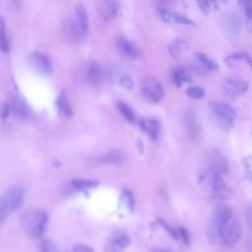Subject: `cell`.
Wrapping results in <instances>:
<instances>
[{"instance_id":"obj_1","label":"cell","mask_w":252,"mask_h":252,"mask_svg":"<svg viewBox=\"0 0 252 252\" xmlns=\"http://www.w3.org/2000/svg\"><path fill=\"white\" fill-rule=\"evenodd\" d=\"M208 239L212 244L220 243L232 247L242 235V227L227 205H219L215 210L207 228Z\"/></svg>"},{"instance_id":"obj_2","label":"cell","mask_w":252,"mask_h":252,"mask_svg":"<svg viewBox=\"0 0 252 252\" xmlns=\"http://www.w3.org/2000/svg\"><path fill=\"white\" fill-rule=\"evenodd\" d=\"M199 185L204 193L214 201L221 202L229 197L230 189L226 185L223 176L210 169L201 173Z\"/></svg>"},{"instance_id":"obj_3","label":"cell","mask_w":252,"mask_h":252,"mask_svg":"<svg viewBox=\"0 0 252 252\" xmlns=\"http://www.w3.org/2000/svg\"><path fill=\"white\" fill-rule=\"evenodd\" d=\"M48 222L47 214L41 210L27 211L21 219L23 229L27 234L33 238H39L43 235Z\"/></svg>"},{"instance_id":"obj_4","label":"cell","mask_w":252,"mask_h":252,"mask_svg":"<svg viewBox=\"0 0 252 252\" xmlns=\"http://www.w3.org/2000/svg\"><path fill=\"white\" fill-rule=\"evenodd\" d=\"M210 110L215 121L224 130H230L234 127L236 113L234 109L224 101H212Z\"/></svg>"},{"instance_id":"obj_5","label":"cell","mask_w":252,"mask_h":252,"mask_svg":"<svg viewBox=\"0 0 252 252\" xmlns=\"http://www.w3.org/2000/svg\"><path fill=\"white\" fill-rule=\"evenodd\" d=\"M185 129L188 137L193 142H199L202 138L203 130L199 115L193 109H188L184 115Z\"/></svg>"},{"instance_id":"obj_6","label":"cell","mask_w":252,"mask_h":252,"mask_svg":"<svg viewBox=\"0 0 252 252\" xmlns=\"http://www.w3.org/2000/svg\"><path fill=\"white\" fill-rule=\"evenodd\" d=\"M142 93L144 96L152 101L158 102L164 95V90L161 84L154 78H145L142 83Z\"/></svg>"},{"instance_id":"obj_7","label":"cell","mask_w":252,"mask_h":252,"mask_svg":"<svg viewBox=\"0 0 252 252\" xmlns=\"http://www.w3.org/2000/svg\"><path fill=\"white\" fill-rule=\"evenodd\" d=\"M208 169L220 175H225L229 170V164L226 158L217 150H212L207 154Z\"/></svg>"},{"instance_id":"obj_8","label":"cell","mask_w":252,"mask_h":252,"mask_svg":"<svg viewBox=\"0 0 252 252\" xmlns=\"http://www.w3.org/2000/svg\"><path fill=\"white\" fill-rule=\"evenodd\" d=\"M221 87L228 96L235 98L244 94L247 92L249 86L248 83L244 80L234 77H228L221 82Z\"/></svg>"},{"instance_id":"obj_9","label":"cell","mask_w":252,"mask_h":252,"mask_svg":"<svg viewBox=\"0 0 252 252\" xmlns=\"http://www.w3.org/2000/svg\"><path fill=\"white\" fill-rule=\"evenodd\" d=\"M131 244L128 234L116 231L108 239L105 245V252H124V249Z\"/></svg>"},{"instance_id":"obj_10","label":"cell","mask_w":252,"mask_h":252,"mask_svg":"<svg viewBox=\"0 0 252 252\" xmlns=\"http://www.w3.org/2000/svg\"><path fill=\"white\" fill-rule=\"evenodd\" d=\"M30 60L34 69L42 75H50L53 71L51 60L47 55L39 51H32L30 55Z\"/></svg>"},{"instance_id":"obj_11","label":"cell","mask_w":252,"mask_h":252,"mask_svg":"<svg viewBox=\"0 0 252 252\" xmlns=\"http://www.w3.org/2000/svg\"><path fill=\"white\" fill-rule=\"evenodd\" d=\"M24 196H25V191L23 187L19 185H14L7 191L3 199L6 202L9 210L15 211L21 207L24 201Z\"/></svg>"},{"instance_id":"obj_12","label":"cell","mask_w":252,"mask_h":252,"mask_svg":"<svg viewBox=\"0 0 252 252\" xmlns=\"http://www.w3.org/2000/svg\"><path fill=\"white\" fill-rule=\"evenodd\" d=\"M117 46L121 54L128 59H137L141 55V50L138 45L126 37H119L117 39Z\"/></svg>"},{"instance_id":"obj_13","label":"cell","mask_w":252,"mask_h":252,"mask_svg":"<svg viewBox=\"0 0 252 252\" xmlns=\"http://www.w3.org/2000/svg\"><path fill=\"white\" fill-rule=\"evenodd\" d=\"M160 18L162 19V21L170 24L182 25V26H196V24L191 19L176 12L162 10L160 11Z\"/></svg>"},{"instance_id":"obj_14","label":"cell","mask_w":252,"mask_h":252,"mask_svg":"<svg viewBox=\"0 0 252 252\" xmlns=\"http://www.w3.org/2000/svg\"><path fill=\"white\" fill-rule=\"evenodd\" d=\"M223 28L229 37H237L241 28V21L237 15L229 13L223 19Z\"/></svg>"},{"instance_id":"obj_15","label":"cell","mask_w":252,"mask_h":252,"mask_svg":"<svg viewBox=\"0 0 252 252\" xmlns=\"http://www.w3.org/2000/svg\"><path fill=\"white\" fill-rule=\"evenodd\" d=\"M140 126L142 128V130L147 133V135L153 140H157L159 137L160 134V123L158 120L154 119V118H147V119H143L140 122Z\"/></svg>"},{"instance_id":"obj_16","label":"cell","mask_w":252,"mask_h":252,"mask_svg":"<svg viewBox=\"0 0 252 252\" xmlns=\"http://www.w3.org/2000/svg\"><path fill=\"white\" fill-rule=\"evenodd\" d=\"M86 77L90 84L94 86L99 85L102 80V71L100 66L94 61L90 62L86 69Z\"/></svg>"},{"instance_id":"obj_17","label":"cell","mask_w":252,"mask_h":252,"mask_svg":"<svg viewBox=\"0 0 252 252\" xmlns=\"http://www.w3.org/2000/svg\"><path fill=\"white\" fill-rule=\"evenodd\" d=\"M75 22L81 32V33L84 35L89 28V19H88V13L86 11L85 6L82 3H79L76 6V18Z\"/></svg>"},{"instance_id":"obj_18","label":"cell","mask_w":252,"mask_h":252,"mask_svg":"<svg viewBox=\"0 0 252 252\" xmlns=\"http://www.w3.org/2000/svg\"><path fill=\"white\" fill-rule=\"evenodd\" d=\"M171 78H172V82L173 84L177 87L180 88L182 87L185 83H189L191 82V76L189 71L183 67V66H179L175 69L172 70V74H171Z\"/></svg>"},{"instance_id":"obj_19","label":"cell","mask_w":252,"mask_h":252,"mask_svg":"<svg viewBox=\"0 0 252 252\" xmlns=\"http://www.w3.org/2000/svg\"><path fill=\"white\" fill-rule=\"evenodd\" d=\"M63 31H64L65 36L71 40L79 39L83 35L75 22V19H71V18L66 19L63 24Z\"/></svg>"},{"instance_id":"obj_20","label":"cell","mask_w":252,"mask_h":252,"mask_svg":"<svg viewBox=\"0 0 252 252\" xmlns=\"http://www.w3.org/2000/svg\"><path fill=\"white\" fill-rule=\"evenodd\" d=\"M187 49H188V43L185 40L180 38H175L174 40H172L168 47L170 55L176 59L179 58L181 54Z\"/></svg>"},{"instance_id":"obj_21","label":"cell","mask_w":252,"mask_h":252,"mask_svg":"<svg viewBox=\"0 0 252 252\" xmlns=\"http://www.w3.org/2000/svg\"><path fill=\"white\" fill-rule=\"evenodd\" d=\"M12 108L21 117L27 118L32 114V109L29 104L21 97H16L12 102Z\"/></svg>"},{"instance_id":"obj_22","label":"cell","mask_w":252,"mask_h":252,"mask_svg":"<svg viewBox=\"0 0 252 252\" xmlns=\"http://www.w3.org/2000/svg\"><path fill=\"white\" fill-rule=\"evenodd\" d=\"M194 55H195L196 59L200 62V64L207 70L216 71L219 68L218 63L215 60H213L212 58H210L207 54L202 53V52H195Z\"/></svg>"},{"instance_id":"obj_23","label":"cell","mask_w":252,"mask_h":252,"mask_svg":"<svg viewBox=\"0 0 252 252\" xmlns=\"http://www.w3.org/2000/svg\"><path fill=\"white\" fill-rule=\"evenodd\" d=\"M239 5L245 15L246 28L252 33V0L240 1Z\"/></svg>"},{"instance_id":"obj_24","label":"cell","mask_w":252,"mask_h":252,"mask_svg":"<svg viewBox=\"0 0 252 252\" xmlns=\"http://www.w3.org/2000/svg\"><path fill=\"white\" fill-rule=\"evenodd\" d=\"M57 106H58L59 111H60L63 115H65V116H67V117H69V116L72 115L73 111H72L71 105H70V103L68 102V99H67V97H66L64 92H62V93L59 94L58 98H57Z\"/></svg>"},{"instance_id":"obj_25","label":"cell","mask_w":252,"mask_h":252,"mask_svg":"<svg viewBox=\"0 0 252 252\" xmlns=\"http://www.w3.org/2000/svg\"><path fill=\"white\" fill-rule=\"evenodd\" d=\"M72 185L74 188L78 190L91 189V188L96 187L98 185V181L91 180V179H73Z\"/></svg>"},{"instance_id":"obj_26","label":"cell","mask_w":252,"mask_h":252,"mask_svg":"<svg viewBox=\"0 0 252 252\" xmlns=\"http://www.w3.org/2000/svg\"><path fill=\"white\" fill-rule=\"evenodd\" d=\"M236 60H241L246 62L250 68H252V57L250 56V54H248L247 52H237V53H232L230 55H227L224 58V61L226 63L232 62V61H236Z\"/></svg>"},{"instance_id":"obj_27","label":"cell","mask_w":252,"mask_h":252,"mask_svg":"<svg viewBox=\"0 0 252 252\" xmlns=\"http://www.w3.org/2000/svg\"><path fill=\"white\" fill-rule=\"evenodd\" d=\"M117 108L119 110V112L123 115V117L129 121V122H134L135 121V115L133 110L131 109V107L129 105H127L125 102L123 101H118L117 102Z\"/></svg>"},{"instance_id":"obj_28","label":"cell","mask_w":252,"mask_h":252,"mask_svg":"<svg viewBox=\"0 0 252 252\" xmlns=\"http://www.w3.org/2000/svg\"><path fill=\"white\" fill-rule=\"evenodd\" d=\"M122 155L117 151H111L105 154L103 157L100 158V160L103 162H109L114 164H120L122 162Z\"/></svg>"},{"instance_id":"obj_29","label":"cell","mask_w":252,"mask_h":252,"mask_svg":"<svg viewBox=\"0 0 252 252\" xmlns=\"http://www.w3.org/2000/svg\"><path fill=\"white\" fill-rule=\"evenodd\" d=\"M0 49L4 52H9V41L5 32V22L0 18Z\"/></svg>"},{"instance_id":"obj_30","label":"cell","mask_w":252,"mask_h":252,"mask_svg":"<svg viewBox=\"0 0 252 252\" xmlns=\"http://www.w3.org/2000/svg\"><path fill=\"white\" fill-rule=\"evenodd\" d=\"M186 94L193 99H202L205 96V90L201 87H189L186 89Z\"/></svg>"},{"instance_id":"obj_31","label":"cell","mask_w":252,"mask_h":252,"mask_svg":"<svg viewBox=\"0 0 252 252\" xmlns=\"http://www.w3.org/2000/svg\"><path fill=\"white\" fill-rule=\"evenodd\" d=\"M219 4H220V2H216V1H201V2H198V5H199L200 9L204 13H207V14L218 10L219 9Z\"/></svg>"},{"instance_id":"obj_32","label":"cell","mask_w":252,"mask_h":252,"mask_svg":"<svg viewBox=\"0 0 252 252\" xmlns=\"http://www.w3.org/2000/svg\"><path fill=\"white\" fill-rule=\"evenodd\" d=\"M104 10H105L104 16L107 19L115 17L116 14L118 13V10H119V4L117 2H107V3H105V9Z\"/></svg>"},{"instance_id":"obj_33","label":"cell","mask_w":252,"mask_h":252,"mask_svg":"<svg viewBox=\"0 0 252 252\" xmlns=\"http://www.w3.org/2000/svg\"><path fill=\"white\" fill-rule=\"evenodd\" d=\"M244 172L248 180L252 183V156H247L242 159Z\"/></svg>"},{"instance_id":"obj_34","label":"cell","mask_w":252,"mask_h":252,"mask_svg":"<svg viewBox=\"0 0 252 252\" xmlns=\"http://www.w3.org/2000/svg\"><path fill=\"white\" fill-rule=\"evenodd\" d=\"M122 198L127 206V208L129 209V211L132 212L134 210V206H135V200H134V196H133L132 192L125 189L122 193Z\"/></svg>"},{"instance_id":"obj_35","label":"cell","mask_w":252,"mask_h":252,"mask_svg":"<svg viewBox=\"0 0 252 252\" xmlns=\"http://www.w3.org/2000/svg\"><path fill=\"white\" fill-rule=\"evenodd\" d=\"M157 222L174 239H178V234H177V230H175L174 228H172L167 222H165L163 220L161 219H158Z\"/></svg>"},{"instance_id":"obj_36","label":"cell","mask_w":252,"mask_h":252,"mask_svg":"<svg viewBox=\"0 0 252 252\" xmlns=\"http://www.w3.org/2000/svg\"><path fill=\"white\" fill-rule=\"evenodd\" d=\"M40 252H59V250L52 241L43 240L40 244Z\"/></svg>"},{"instance_id":"obj_37","label":"cell","mask_w":252,"mask_h":252,"mask_svg":"<svg viewBox=\"0 0 252 252\" xmlns=\"http://www.w3.org/2000/svg\"><path fill=\"white\" fill-rule=\"evenodd\" d=\"M176 230H177L178 238H180L185 245H189L190 244V234H189L188 230L182 226L178 227Z\"/></svg>"},{"instance_id":"obj_38","label":"cell","mask_w":252,"mask_h":252,"mask_svg":"<svg viewBox=\"0 0 252 252\" xmlns=\"http://www.w3.org/2000/svg\"><path fill=\"white\" fill-rule=\"evenodd\" d=\"M9 212H10V210H9L6 202L4 201L3 198H1L0 199V224L5 220Z\"/></svg>"},{"instance_id":"obj_39","label":"cell","mask_w":252,"mask_h":252,"mask_svg":"<svg viewBox=\"0 0 252 252\" xmlns=\"http://www.w3.org/2000/svg\"><path fill=\"white\" fill-rule=\"evenodd\" d=\"M245 216H246V221H247V225L250 229V231L252 232V201L249 202L246 206V210H245Z\"/></svg>"},{"instance_id":"obj_40","label":"cell","mask_w":252,"mask_h":252,"mask_svg":"<svg viewBox=\"0 0 252 252\" xmlns=\"http://www.w3.org/2000/svg\"><path fill=\"white\" fill-rule=\"evenodd\" d=\"M119 83L122 87L126 88V89H133V86H134V83L132 81V79L128 76V75H123L120 80H119Z\"/></svg>"},{"instance_id":"obj_41","label":"cell","mask_w":252,"mask_h":252,"mask_svg":"<svg viewBox=\"0 0 252 252\" xmlns=\"http://www.w3.org/2000/svg\"><path fill=\"white\" fill-rule=\"evenodd\" d=\"M11 109H12V104L9 102H5L0 110V116L2 119H6L10 113H11Z\"/></svg>"},{"instance_id":"obj_42","label":"cell","mask_w":252,"mask_h":252,"mask_svg":"<svg viewBox=\"0 0 252 252\" xmlns=\"http://www.w3.org/2000/svg\"><path fill=\"white\" fill-rule=\"evenodd\" d=\"M71 252H94L92 247L86 245V244H78L76 245Z\"/></svg>"},{"instance_id":"obj_43","label":"cell","mask_w":252,"mask_h":252,"mask_svg":"<svg viewBox=\"0 0 252 252\" xmlns=\"http://www.w3.org/2000/svg\"><path fill=\"white\" fill-rule=\"evenodd\" d=\"M153 252H171V251L167 249H162V248H156L153 250Z\"/></svg>"}]
</instances>
